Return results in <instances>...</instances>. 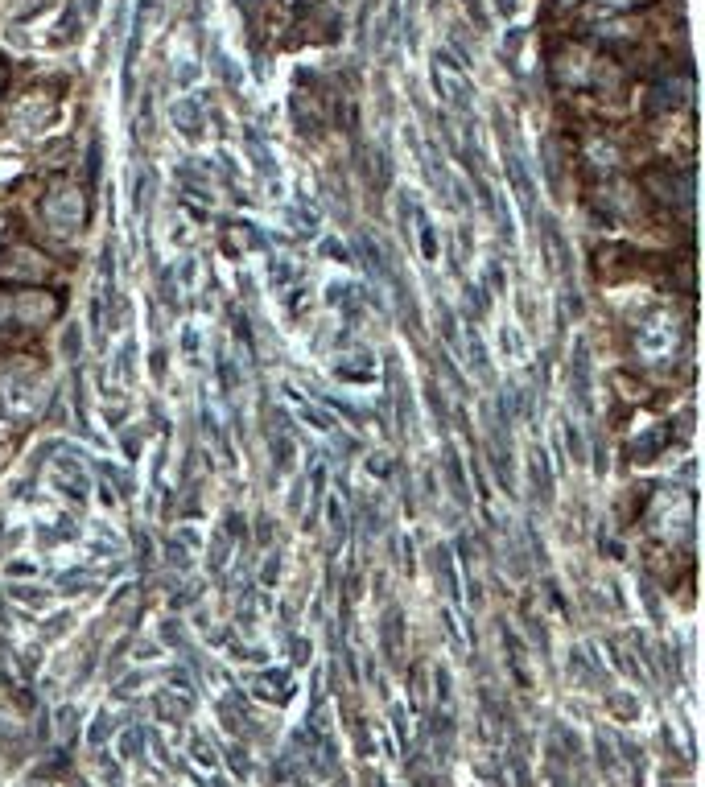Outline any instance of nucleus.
<instances>
[{"label": "nucleus", "mask_w": 705, "mask_h": 787, "mask_svg": "<svg viewBox=\"0 0 705 787\" xmlns=\"http://www.w3.org/2000/svg\"><path fill=\"white\" fill-rule=\"evenodd\" d=\"M635 347H640V355H644V359H652V363L668 359V355L677 351V322L668 318V314L648 318L640 330H635Z\"/></svg>", "instance_id": "obj_1"}, {"label": "nucleus", "mask_w": 705, "mask_h": 787, "mask_svg": "<svg viewBox=\"0 0 705 787\" xmlns=\"http://www.w3.org/2000/svg\"><path fill=\"white\" fill-rule=\"evenodd\" d=\"M46 219L58 235H71L83 223V194L75 186H54V194L46 198Z\"/></svg>", "instance_id": "obj_2"}, {"label": "nucleus", "mask_w": 705, "mask_h": 787, "mask_svg": "<svg viewBox=\"0 0 705 787\" xmlns=\"http://www.w3.org/2000/svg\"><path fill=\"white\" fill-rule=\"evenodd\" d=\"M438 91L450 99L454 108H470V95H475V91H470V79L442 54H438Z\"/></svg>", "instance_id": "obj_3"}, {"label": "nucleus", "mask_w": 705, "mask_h": 787, "mask_svg": "<svg viewBox=\"0 0 705 787\" xmlns=\"http://www.w3.org/2000/svg\"><path fill=\"white\" fill-rule=\"evenodd\" d=\"M607 5H631V0H607Z\"/></svg>", "instance_id": "obj_4"}]
</instances>
